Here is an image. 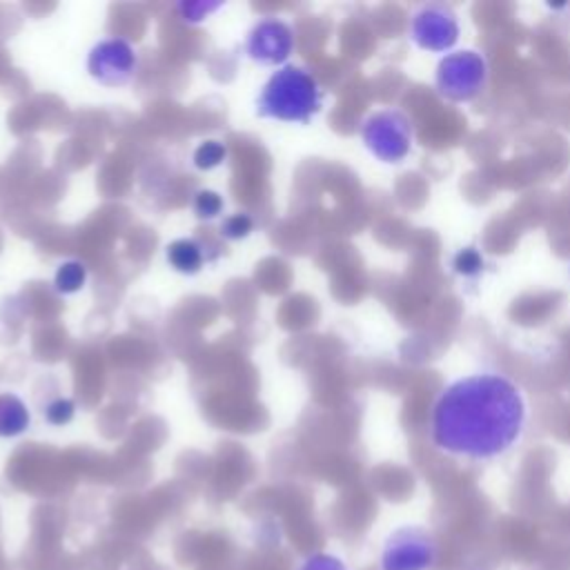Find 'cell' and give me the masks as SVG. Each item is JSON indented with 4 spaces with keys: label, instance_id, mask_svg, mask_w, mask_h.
<instances>
[{
    "label": "cell",
    "instance_id": "6da1fadb",
    "mask_svg": "<svg viewBox=\"0 0 570 570\" xmlns=\"http://www.w3.org/2000/svg\"><path fill=\"white\" fill-rule=\"evenodd\" d=\"M525 425L523 390L501 372H476L439 392L430 414V439L450 456L490 461L510 452Z\"/></svg>",
    "mask_w": 570,
    "mask_h": 570
},
{
    "label": "cell",
    "instance_id": "7a4b0ae2",
    "mask_svg": "<svg viewBox=\"0 0 570 570\" xmlns=\"http://www.w3.org/2000/svg\"><path fill=\"white\" fill-rule=\"evenodd\" d=\"M323 107V91L316 78L298 67L285 65L269 76L256 98V114L281 122L307 125Z\"/></svg>",
    "mask_w": 570,
    "mask_h": 570
},
{
    "label": "cell",
    "instance_id": "3957f363",
    "mask_svg": "<svg viewBox=\"0 0 570 570\" xmlns=\"http://www.w3.org/2000/svg\"><path fill=\"white\" fill-rule=\"evenodd\" d=\"M490 78L488 58L476 49H456L445 53L434 73L439 94L450 102H470L483 94Z\"/></svg>",
    "mask_w": 570,
    "mask_h": 570
},
{
    "label": "cell",
    "instance_id": "277c9868",
    "mask_svg": "<svg viewBox=\"0 0 570 570\" xmlns=\"http://www.w3.org/2000/svg\"><path fill=\"white\" fill-rule=\"evenodd\" d=\"M365 149L381 163L396 165L405 160L414 145V125L401 109L387 107L370 114L361 125Z\"/></svg>",
    "mask_w": 570,
    "mask_h": 570
},
{
    "label": "cell",
    "instance_id": "5b68a950",
    "mask_svg": "<svg viewBox=\"0 0 570 570\" xmlns=\"http://www.w3.org/2000/svg\"><path fill=\"white\" fill-rule=\"evenodd\" d=\"M461 33L459 18L450 4L428 2L421 4L410 18V40L432 53L450 51Z\"/></svg>",
    "mask_w": 570,
    "mask_h": 570
},
{
    "label": "cell",
    "instance_id": "8992f818",
    "mask_svg": "<svg viewBox=\"0 0 570 570\" xmlns=\"http://www.w3.org/2000/svg\"><path fill=\"white\" fill-rule=\"evenodd\" d=\"M138 69L136 49L122 38H105L96 42L87 56L89 76L102 87H125Z\"/></svg>",
    "mask_w": 570,
    "mask_h": 570
},
{
    "label": "cell",
    "instance_id": "52a82bcc",
    "mask_svg": "<svg viewBox=\"0 0 570 570\" xmlns=\"http://www.w3.org/2000/svg\"><path fill=\"white\" fill-rule=\"evenodd\" d=\"M436 543L432 534L416 525L394 530L381 552V570H428L434 561Z\"/></svg>",
    "mask_w": 570,
    "mask_h": 570
},
{
    "label": "cell",
    "instance_id": "ba28073f",
    "mask_svg": "<svg viewBox=\"0 0 570 570\" xmlns=\"http://www.w3.org/2000/svg\"><path fill=\"white\" fill-rule=\"evenodd\" d=\"M245 51L258 65H283L294 51V31L278 18H265L252 27Z\"/></svg>",
    "mask_w": 570,
    "mask_h": 570
},
{
    "label": "cell",
    "instance_id": "9c48e42d",
    "mask_svg": "<svg viewBox=\"0 0 570 570\" xmlns=\"http://www.w3.org/2000/svg\"><path fill=\"white\" fill-rule=\"evenodd\" d=\"M31 425V414L27 403L13 394V392H2L0 394V439H13L29 430Z\"/></svg>",
    "mask_w": 570,
    "mask_h": 570
},
{
    "label": "cell",
    "instance_id": "30bf717a",
    "mask_svg": "<svg viewBox=\"0 0 570 570\" xmlns=\"http://www.w3.org/2000/svg\"><path fill=\"white\" fill-rule=\"evenodd\" d=\"M205 258V249L196 238H176L167 245V263L180 274H198Z\"/></svg>",
    "mask_w": 570,
    "mask_h": 570
},
{
    "label": "cell",
    "instance_id": "8fae6325",
    "mask_svg": "<svg viewBox=\"0 0 570 570\" xmlns=\"http://www.w3.org/2000/svg\"><path fill=\"white\" fill-rule=\"evenodd\" d=\"M87 283V267L80 261H65L53 274V285L60 294H76Z\"/></svg>",
    "mask_w": 570,
    "mask_h": 570
},
{
    "label": "cell",
    "instance_id": "7c38bea8",
    "mask_svg": "<svg viewBox=\"0 0 570 570\" xmlns=\"http://www.w3.org/2000/svg\"><path fill=\"white\" fill-rule=\"evenodd\" d=\"M227 158V147L220 142V140H205L200 142L196 149H194V167L196 169H203V171H209L218 165H223Z\"/></svg>",
    "mask_w": 570,
    "mask_h": 570
},
{
    "label": "cell",
    "instance_id": "4fadbf2b",
    "mask_svg": "<svg viewBox=\"0 0 570 570\" xmlns=\"http://www.w3.org/2000/svg\"><path fill=\"white\" fill-rule=\"evenodd\" d=\"M191 209L198 218H216L223 212V198L214 189H198L191 200Z\"/></svg>",
    "mask_w": 570,
    "mask_h": 570
},
{
    "label": "cell",
    "instance_id": "5bb4252c",
    "mask_svg": "<svg viewBox=\"0 0 570 570\" xmlns=\"http://www.w3.org/2000/svg\"><path fill=\"white\" fill-rule=\"evenodd\" d=\"M42 412H45V419H47V423H49V425L60 428V425H67V423L73 419V414H76V405H73V401H71V399H67V396H58V399L49 401V403H47V407H45Z\"/></svg>",
    "mask_w": 570,
    "mask_h": 570
},
{
    "label": "cell",
    "instance_id": "9a60e30c",
    "mask_svg": "<svg viewBox=\"0 0 570 570\" xmlns=\"http://www.w3.org/2000/svg\"><path fill=\"white\" fill-rule=\"evenodd\" d=\"M254 227V220L247 216V214H232L223 220L220 225V234L227 238V240H240L245 236H249Z\"/></svg>",
    "mask_w": 570,
    "mask_h": 570
},
{
    "label": "cell",
    "instance_id": "2e32d148",
    "mask_svg": "<svg viewBox=\"0 0 570 570\" xmlns=\"http://www.w3.org/2000/svg\"><path fill=\"white\" fill-rule=\"evenodd\" d=\"M454 272L461 276H476L483 269V256L474 247H465L454 256Z\"/></svg>",
    "mask_w": 570,
    "mask_h": 570
},
{
    "label": "cell",
    "instance_id": "e0dca14e",
    "mask_svg": "<svg viewBox=\"0 0 570 570\" xmlns=\"http://www.w3.org/2000/svg\"><path fill=\"white\" fill-rule=\"evenodd\" d=\"M220 7H223L220 2H203L200 0V2H180V4H176V11H178L180 20H185V22H200L212 11H216Z\"/></svg>",
    "mask_w": 570,
    "mask_h": 570
},
{
    "label": "cell",
    "instance_id": "ac0fdd59",
    "mask_svg": "<svg viewBox=\"0 0 570 570\" xmlns=\"http://www.w3.org/2000/svg\"><path fill=\"white\" fill-rule=\"evenodd\" d=\"M296 570H347L345 563L327 552H314L309 557H305Z\"/></svg>",
    "mask_w": 570,
    "mask_h": 570
}]
</instances>
